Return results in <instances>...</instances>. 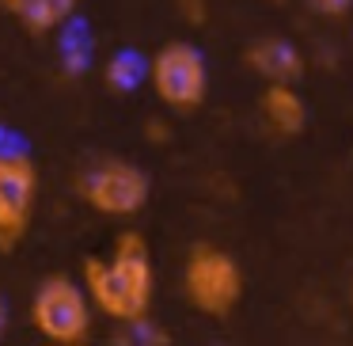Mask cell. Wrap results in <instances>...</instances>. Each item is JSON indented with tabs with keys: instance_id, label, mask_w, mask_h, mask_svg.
Returning a JSON list of instances; mask_svg holds the SVG:
<instances>
[{
	"instance_id": "cell-1",
	"label": "cell",
	"mask_w": 353,
	"mask_h": 346,
	"mask_svg": "<svg viewBox=\"0 0 353 346\" xmlns=\"http://www.w3.org/2000/svg\"><path fill=\"white\" fill-rule=\"evenodd\" d=\"M80 282L92 297L95 312H103L107 320L125 323V327L148 320L152 293H156V267L145 236L141 232H122L114 240L110 259H99V255L84 259Z\"/></svg>"
},
{
	"instance_id": "cell-2",
	"label": "cell",
	"mask_w": 353,
	"mask_h": 346,
	"mask_svg": "<svg viewBox=\"0 0 353 346\" xmlns=\"http://www.w3.org/2000/svg\"><path fill=\"white\" fill-rule=\"evenodd\" d=\"M183 293L194 312L228 320L243 300V267L216 244H194L183 267Z\"/></svg>"
},
{
	"instance_id": "cell-3",
	"label": "cell",
	"mask_w": 353,
	"mask_h": 346,
	"mask_svg": "<svg viewBox=\"0 0 353 346\" xmlns=\"http://www.w3.org/2000/svg\"><path fill=\"white\" fill-rule=\"evenodd\" d=\"M77 198L103 217H137L148 206L152 179L141 164L122 156H99L77 175Z\"/></svg>"
},
{
	"instance_id": "cell-4",
	"label": "cell",
	"mask_w": 353,
	"mask_h": 346,
	"mask_svg": "<svg viewBox=\"0 0 353 346\" xmlns=\"http://www.w3.org/2000/svg\"><path fill=\"white\" fill-rule=\"evenodd\" d=\"M92 297L69 274H50L31 297V327L54 346H84L92 335Z\"/></svg>"
},
{
	"instance_id": "cell-5",
	"label": "cell",
	"mask_w": 353,
	"mask_h": 346,
	"mask_svg": "<svg viewBox=\"0 0 353 346\" xmlns=\"http://www.w3.org/2000/svg\"><path fill=\"white\" fill-rule=\"evenodd\" d=\"M148 84L156 99L175 115H194L205 107L209 95V65L194 42H168L148 61Z\"/></svg>"
},
{
	"instance_id": "cell-6",
	"label": "cell",
	"mask_w": 353,
	"mask_h": 346,
	"mask_svg": "<svg viewBox=\"0 0 353 346\" xmlns=\"http://www.w3.org/2000/svg\"><path fill=\"white\" fill-rule=\"evenodd\" d=\"M39 206V168L23 153H0V255L27 240Z\"/></svg>"
},
{
	"instance_id": "cell-7",
	"label": "cell",
	"mask_w": 353,
	"mask_h": 346,
	"mask_svg": "<svg viewBox=\"0 0 353 346\" xmlns=\"http://www.w3.org/2000/svg\"><path fill=\"white\" fill-rule=\"evenodd\" d=\"M243 61L254 77H262L266 84H296L304 77V54L300 46H292L281 35H266V39H254L243 50Z\"/></svg>"
},
{
	"instance_id": "cell-8",
	"label": "cell",
	"mask_w": 353,
	"mask_h": 346,
	"mask_svg": "<svg viewBox=\"0 0 353 346\" xmlns=\"http://www.w3.org/2000/svg\"><path fill=\"white\" fill-rule=\"evenodd\" d=\"M259 110L266 126L281 137H300L307 126V107L300 99L296 84H266L259 95Z\"/></svg>"
},
{
	"instance_id": "cell-9",
	"label": "cell",
	"mask_w": 353,
	"mask_h": 346,
	"mask_svg": "<svg viewBox=\"0 0 353 346\" xmlns=\"http://www.w3.org/2000/svg\"><path fill=\"white\" fill-rule=\"evenodd\" d=\"M77 4L80 0H27L23 8L16 12V19L23 23L27 35L42 39V35H54L77 16Z\"/></svg>"
},
{
	"instance_id": "cell-10",
	"label": "cell",
	"mask_w": 353,
	"mask_h": 346,
	"mask_svg": "<svg viewBox=\"0 0 353 346\" xmlns=\"http://www.w3.org/2000/svg\"><path fill=\"white\" fill-rule=\"evenodd\" d=\"M145 77H148V61H145L141 54H130V50L114 54V57L107 61V69H103L107 88H110V92H118V95H130Z\"/></svg>"
},
{
	"instance_id": "cell-11",
	"label": "cell",
	"mask_w": 353,
	"mask_h": 346,
	"mask_svg": "<svg viewBox=\"0 0 353 346\" xmlns=\"http://www.w3.org/2000/svg\"><path fill=\"white\" fill-rule=\"evenodd\" d=\"M61 57H65V69L77 77V73H84L88 61H92V46H88V42L80 46V31H72L69 39H65V54Z\"/></svg>"
},
{
	"instance_id": "cell-12",
	"label": "cell",
	"mask_w": 353,
	"mask_h": 346,
	"mask_svg": "<svg viewBox=\"0 0 353 346\" xmlns=\"http://www.w3.org/2000/svg\"><path fill=\"white\" fill-rule=\"evenodd\" d=\"M179 16H183L186 27H205L209 19V0H175Z\"/></svg>"
},
{
	"instance_id": "cell-13",
	"label": "cell",
	"mask_w": 353,
	"mask_h": 346,
	"mask_svg": "<svg viewBox=\"0 0 353 346\" xmlns=\"http://www.w3.org/2000/svg\"><path fill=\"white\" fill-rule=\"evenodd\" d=\"M307 4H312V12L323 19H342L353 12V0H307Z\"/></svg>"
},
{
	"instance_id": "cell-14",
	"label": "cell",
	"mask_w": 353,
	"mask_h": 346,
	"mask_svg": "<svg viewBox=\"0 0 353 346\" xmlns=\"http://www.w3.org/2000/svg\"><path fill=\"white\" fill-rule=\"evenodd\" d=\"M4 331H8V305L0 297V338H4Z\"/></svg>"
},
{
	"instance_id": "cell-15",
	"label": "cell",
	"mask_w": 353,
	"mask_h": 346,
	"mask_svg": "<svg viewBox=\"0 0 353 346\" xmlns=\"http://www.w3.org/2000/svg\"><path fill=\"white\" fill-rule=\"evenodd\" d=\"M23 4H27V0H0V8H8V12H12V16H16V12H19V8H23Z\"/></svg>"
},
{
	"instance_id": "cell-16",
	"label": "cell",
	"mask_w": 353,
	"mask_h": 346,
	"mask_svg": "<svg viewBox=\"0 0 353 346\" xmlns=\"http://www.w3.org/2000/svg\"><path fill=\"white\" fill-rule=\"evenodd\" d=\"M350 308H353V282H350Z\"/></svg>"
},
{
	"instance_id": "cell-17",
	"label": "cell",
	"mask_w": 353,
	"mask_h": 346,
	"mask_svg": "<svg viewBox=\"0 0 353 346\" xmlns=\"http://www.w3.org/2000/svg\"><path fill=\"white\" fill-rule=\"evenodd\" d=\"M270 4H281V0H270Z\"/></svg>"
}]
</instances>
